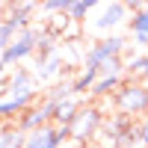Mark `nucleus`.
Segmentation results:
<instances>
[{
	"label": "nucleus",
	"instance_id": "obj_11",
	"mask_svg": "<svg viewBox=\"0 0 148 148\" xmlns=\"http://www.w3.org/2000/svg\"><path fill=\"white\" fill-rule=\"evenodd\" d=\"M62 68H65L62 53H53L51 59H45V62H36V83H47V80L59 77V74H62Z\"/></svg>",
	"mask_w": 148,
	"mask_h": 148
},
{
	"label": "nucleus",
	"instance_id": "obj_17",
	"mask_svg": "<svg viewBox=\"0 0 148 148\" xmlns=\"http://www.w3.org/2000/svg\"><path fill=\"white\" fill-rule=\"evenodd\" d=\"M127 77H98V83L92 86V98H110V95H116L121 89V83H125Z\"/></svg>",
	"mask_w": 148,
	"mask_h": 148
},
{
	"label": "nucleus",
	"instance_id": "obj_1",
	"mask_svg": "<svg viewBox=\"0 0 148 148\" xmlns=\"http://www.w3.org/2000/svg\"><path fill=\"white\" fill-rule=\"evenodd\" d=\"M113 104L121 116H145L148 113V89L139 83V80H125L121 83V89L113 95Z\"/></svg>",
	"mask_w": 148,
	"mask_h": 148
},
{
	"label": "nucleus",
	"instance_id": "obj_18",
	"mask_svg": "<svg viewBox=\"0 0 148 148\" xmlns=\"http://www.w3.org/2000/svg\"><path fill=\"white\" fill-rule=\"evenodd\" d=\"M148 77V53H133L127 59V80H145Z\"/></svg>",
	"mask_w": 148,
	"mask_h": 148
},
{
	"label": "nucleus",
	"instance_id": "obj_13",
	"mask_svg": "<svg viewBox=\"0 0 148 148\" xmlns=\"http://www.w3.org/2000/svg\"><path fill=\"white\" fill-rule=\"evenodd\" d=\"M133 125H136V119H130V116H121V113H116V116H110L107 121H104V133H107V136L110 139H119L121 136V133H127Z\"/></svg>",
	"mask_w": 148,
	"mask_h": 148
},
{
	"label": "nucleus",
	"instance_id": "obj_6",
	"mask_svg": "<svg viewBox=\"0 0 148 148\" xmlns=\"http://www.w3.org/2000/svg\"><path fill=\"white\" fill-rule=\"evenodd\" d=\"M130 21V12H127V3H107L104 9H101V15H98L95 21H92V27L98 30V33H110L113 36V30L119 27V24H127Z\"/></svg>",
	"mask_w": 148,
	"mask_h": 148
},
{
	"label": "nucleus",
	"instance_id": "obj_12",
	"mask_svg": "<svg viewBox=\"0 0 148 148\" xmlns=\"http://www.w3.org/2000/svg\"><path fill=\"white\" fill-rule=\"evenodd\" d=\"M80 107H83L80 98H68V101H62V104L56 107V121H53V125L56 127H71V121L77 119Z\"/></svg>",
	"mask_w": 148,
	"mask_h": 148
},
{
	"label": "nucleus",
	"instance_id": "obj_9",
	"mask_svg": "<svg viewBox=\"0 0 148 148\" xmlns=\"http://www.w3.org/2000/svg\"><path fill=\"white\" fill-rule=\"evenodd\" d=\"M127 30H130L133 45H136V47H148V6H145V9H139L136 15H130Z\"/></svg>",
	"mask_w": 148,
	"mask_h": 148
},
{
	"label": "nucleus",
	"instance_id": "obj_4",
	"mask_svg": "<svg viewBox=\"0 0 148 148\" xmlns=\"http://www.w3.org/2000/svg\"><path fill=\"white\" fill-rule=\"evenodd\" d=\"M39 36H42V27H30V30H24L18 33V39L12 42L6 51H3V62L12 68V65H21L27 56H36V45H39Z\"/></svg>",
	"mask_w": 148,
	"mask_h": 148
},
{
	"label": "nucleus",
	"instance_id": "obj_23",
	"mask_svg": "<svg viewBox=\"0 0 148 148\" xmlns=\"http://www.w3.org/2000/svg\"><path fill=\"white\" fill-rule=\"evenodd\" d=\"M15 39H18V30L12 27V24H6V21H3V24H0V47H9Z\"/></svg>",
	"mask_w": 148,
	"mask_h": 148
},
{
	"label": "nucleus",
	"instance_id": "obj_15",
	"mask_svg": "<svg viewBox=\"0 0 148 148\" xmlns=\"http://www.w3.org/2000/svg\"><path fill=\"white\" fill-rule=\"evenodd\" d=\"M53 53H59V39L53 33H47L42 27V36H39V45H36V62H45V59H51Z\"/></svg>",
	"mask_w": 148,
	"mask_h": 148
},
{
	"label": "nucleus",
	"instance_id": "obj_8",
	"mask_svg": "<svg viewBox=\"0 0 148 148\" xmlns=\"http://www.w3.org/2000/svg\"><path fill=\"white\" fill-rule=\"evenodd\" d=\"M6 9H9V15H6L3 21H6V24H12L18 33H24V30H30V27H33L30 21H33L36 3H9Z\"/></svg>",
	"mask_w": 148,
	"mask_h": 148
},
{
	"label": "nucleus",
	"instance_id": "obj_10",
	"mask_svg": "<svg viewBox=\"0 0 148 148\" xmlns=\"http://www.w3.org/2000/svg\"><path fill=\"white\" fill-rule=\"evenodd\" d=\"M98 77H101V71H98V68L83 65L77 74H74V80H71V89H74V95H77V98L89 95V92H92V86L98 83Z\"/></svg>",
	"mask_w": 148,
	"mask_h": 148
},
{
	"label": "nucleus",
	"instance_id": "obj_24",
	"mask_svg": "<svg viewBox=\"0 0 148 148\" xmlns=\"http://www.w3.org/2000/svg\"><path fill=\"white\" fill-rule=\"evenodd\" d=\"M139 139H142V148H148V116L139 121Z\"/></svg>",
	"mask_w": 148,
	"mask_h": 148
},
{
	"label": "nucleus",
	"instance_id": "obj_21",
	"mask_svg": "<svg viewBox=\"0 0 148 148\" xmlns=\"http://www.w3.org/2000/svg\"><path fill=\"white\" fill-rule=\"evenodd\" d=\"M113 148H142V139H139V125H133L127 133H121V136L113 142Z\"/></svg>",
	"mask_w": 148,
	"mask_h": 148
},
{
	"label": "nucleus",
	"instance_id": "obj_16",
	"mask_svg": "<svg viewBox=\"0 0 148 148\" xmlns=\"http://www.w3.org/2000/svg\"><path fill=\"white\" fill-rule=\"evenodd\" d=\"M27 145V133L18 130V125H0V148H24Z\"/></svg>",
	"mask_w": 148,
	"mask_h": 148
},
{
	"label": "nucleus",
	"instance_id": "obj_5",
	"mask_svg": "<svg viewBox=\"0 0 148 148\" xmlns=\"http://www.w3.org/2000/svg\"><path fill=\"white\" fill-rule=\"evenodd\" d=\"M65 139H71L68 127H56V125H45L39 130L27 133V145L24 148H59Z\"/></svg>",
	"mask_w": 148,
	"mask_h": 148
},
{
	"label": "nucleus",
	"instance_id": "obj_19",
	"mask_svg": "<svg viewBox=\"0 0 148 148\" xmlns=\"http://www.w3.org/2000/svg\"><path fill=\"white\" fill-rule=\"evenodd\" d=\"M45 98H51V101L62 104V101H68V98H77V95H74V89H71V80H62V83H53L51 89L45 92Z\"/></svg>",
	"mask_w": 148,
	"mask_h": 148
},
{
	"label": "nucleus",
	"instance_id": "obj_2",
	"mask_svg": "<svg viewBox=\"0 0 148 148\" xmlns=\"http://www.w3.org/2000/svg\"><path fill=\"white\" fill-rule=\"evenodd\" d=\"M101 127H104V113H101V107H95V104H83L80 113H77V119L71 121L68 133H71V139L77 142V145H86Z\"/></svg>",
	"mask_w": 148,
	"mask_h": 148
},
{
	"label": "nucleus",
	"instance_id": "obj_22",
	"mask_svg": "<svg viewBox=\"0 0 148 148\" xmlns=\"http://www.w3.org/2000/svg\"><path fill=\"white\" fill-rule=\"evenodd\" d=\"M68 6L71 0H47V3H42V12L45 15H68Z\"/></svg>",
	"mask_w": 148,
	"mask_h": 148
},
{
	"label": "nucleus",
	"instance_id": "obj_7",
	"mask_svg": "<svg viewBox=\"0 0 148 148\" xmlns=\"http://www.w3.org/2000/svg\"><path fill=\"white\" fill-rule=\"evenodd\" d=\"M33 104H39V92H27V95H6V98H0V125H6L9 119H18L24 110H30Z\"/></svg>",
	"mask_w": 148,
	"mask_h": 148
},
{
	"label": "nucleus",
	"instance_id": "obj_14",
	"mask_svg": "<svg viewBox=\"0 0 148 148\" xmlns=\"http://www.w3.org/2000/svg\"><path fill=\"white\" fill-rule=\"evenodd\" d=\"M18 130H24V133H33V130H39V127H45L47 121H45V116L39 113V104H33L30 110H24V113L18 116Z\"/></svg>",
	"mask_w": 148,
	"mask_h": 148
},
{
	"label": "nucleus",
	"instance_id": "obj_3",
	"mask_svg": "<svg viewBox=\"0 0 148 148\" xmlns=\"http://www.w3.org/2000/svg\"><path fill=\"white\" fill-rule=\"evenodd\" d=\"M125 47H127V39H125V36H119V33H113V36H104L101 42L89 45V51L83 53V65L98 68V65L104 62V59L121 56V51H125Z\"/></svg>",
	"mask_w": 148,
	"mask_h": 148
},
{
	"label": "nucleus",
	"instance_id": "obj_20",
	"mask_svg": "<svg viewBox=\"0 0 148 148\" xmlns=\"http://www.w3.org/2000/svg\"><path fill=\"white\" fill-rule=\"evenodd\" d=\"M95 6H98V3H92V0H71V6H68V18L77 21V24H83V18L89 15Z\"/></svg>",
	"mask_w": 148,
	"mask_h": 148
}]
</instances>
